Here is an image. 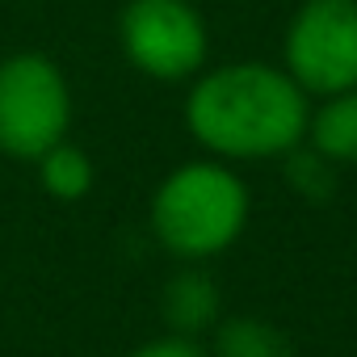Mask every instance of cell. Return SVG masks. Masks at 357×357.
<instances>
[{
	"mask_svg": "<svg viewBox=\"0 0 357 357\" xmlns=\"http://www.w3.org/2000/svg\"><path fill=\"white\" fill-rule=\"evenodd\" d=\"M248 215H252V194L244 176L215 155L172 168L151 194L147 211L160 248L185 265L223 257L244 236Z\"/></svg>",
	"mask_w": 357,
	"mask_h": 357,
	"instance_id": "obj_2",
	"label": "cell"
},
{
	"mask_svg": "<svg viewBox=\"0 0 357 357\" xmlns=\"http://www.w3.org/2000/svg\"><path fill=\"white\" fill-rule=\"evenodd\" d=\"M307 143L340 168L357 164V89L319 97V105H311Z\"/></svg>",
	"mask_w": 357,
	"mask_h": 357,
	"instance_id": "obj_7",
	"label": "cell"
},
{
	"mask_svg": "<svg viewBox=\"0 0 357 357\" xmlns=\"http://www.w3.org/2000/svg\"><path fill=\"white\" fill-rule=\"evenodd\" d=\"M211 357H298L290 336L257 315H227L211 328Z\"/></svg>",
	"mask_w": 357,
	"mask_h": 357,
	"instance_id": "obj_8",
	"label": "cell"
},
{
	"mask_svg": "<svg viewBox=\"0 0 357 357\" xmlns=\"http://www.w3.org/2000/svg\"><path fill=\"white\" fill-rule=\"evenodd\" d=\"M282 68L307 97L357 89V0H303L282 38Z\"/></svg>",
	"mask_w": 357,
	"mask_h": 357,
	"instance_id": "obj_5",
	"label": "cell"
},
{
	"mask_svg": "<svg viewBox=\"0 0 357 357\" xmlns=\"http://www.w3.org/2000/svg\"><path fill=\"white\" fill-rule=\"evenodd\" d=\"M72 130V89L55 59L17 51L0 59V151L38 160Z\"/></svg>",
	"mask_w": 357,
	"mask_h": 357,
	"instance_id": "obj_3",
	"label": "cell"
},
{
	"mask_svg": "<svg viewBox=\"0 0 357 357\" xmlns=\"http://www.w3.org/2000/svg\"><path fill=\"white\" fill-rule=\"evenodd\" d=\"M160 315L168 324V332L176 336H206L219 319H223V294L215 286L211 273L202 269H181V273H172L160 290Z\"/></svg>",
	"mask_w": 357,
	"mask_h": 357,
	"instance_id": "obj_6",
	"label": "cell"
},
{
	"mask_svg": "<svg viewBox=\"0 0 357 357\" xmlns=\"http://www.w3.org/2000/svg\"><path fill=\"white\" fill-rule=\"evenodd\" d=\"M118 43L126 63L160 84L194 80L211 55L206 17L190 0H126L118 17Z\"/></svg>",
	"mask_w": 357,
	"mask_h": 357,
	"instance_id": "obj_4",
	"label": "cell"
},
{
	"mask_svg": "<svg viewBox=\"0 0 357 357\" xmlns=\"http://www.w3.org/2000/svg\"><path fill=\"white\" fill-rule=\"evenodd\" d=\"M282 160H286V185H290L298 198L324 206V202L340 190V164H332V160H328L324 151H315L307 139H303L298 147H290Z\"/></svg>",
	"mask_w": 357,
	"mask_h": 357,
	"instance_id": "obj_10",
	"label": "cell"
},
{
	"mask_svg": "<svg viewBox=\"0 0 357 357\" xmlns=\"http://www.w3.org/2000/svg\"><path fill=\"white\" fill-rule=\"evenodd\" d=\"M38 185L51 194V198H59V202H80V198H89V190H93V160L76 147V143H55V147H47L38 160Z\"/></svg>",
	"mask_w": 357,
	"mask_h": 357,
	"instance_id": "obj_9",
	"label": "cell"
},
{
	"mask_svg": "<svg viewBox=\"0 0 357 357\" xmlns=\"http://www.w3.org/2000/svg\"><path fill=\"white\" fill-rule=\"evenodd\" d=\"M126 357H211V349L198 340V336H176V332H164L139 349H130Z\"/></svg>",
	"mask_w": 357,
	"mask_h": 357,
	"instance_id": "obj_11",
	"label": "cell"
},
{
	"mask_svg": "<svg viewBox=\"0 0 357 357\" xmlns=\"http://www.w3.org/2000/svg\"><path fill=\"white\" fill-rule=\"evenodd\" d=\"M311 97L286 68L244 59L202 68L185 93V130L215 160H282L307 139Z\"/></svg>",
	"mask_w": 357,
	"mask_h": 357,
	"instance_id": "obj_1",
	"label": "cell"
}]
</instances>
